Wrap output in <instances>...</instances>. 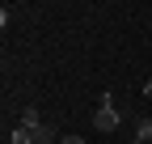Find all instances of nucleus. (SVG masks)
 I'll return each mask as SVG.
<instances>
[{"label": "nucleus", "mask_w": 152, "mask_h": 144, "mask_svg": "<svg viewBox=\"0 0 152 144\" xmlns=\"http://www.w3.org/2000/svg\"><path fill=\"white\" fill-rule=\"evenodd\" d=\"M93 127L110 136L114 127H118V110H114V106H97V115H93Z\"/></svg>", "instance_id": "1"}, {"label": "nucleus", "mask_w": 152, "mask_h": 144, "mask_svg": "<svg viewBox=\"0 0 152 144\" xmlns=\"http://www.w3.org/2000/svg\"><path fill=\"white\" fill-rule=\"evenodd\" d=\"M13 144H34V132H30V127H21V123H17V127H13Z\"/></svg>", "instance_id": "4"}, {"label": "nucleus", "mask_w": 152, "mask_h": 144, "mask_svg": "<svg viewBox=\"0 0 152 144\" xmlns=\"http://www.w3.org/2000/svg\"><path fill=\"white\" fill-rule=\"evenodd\" d=\"M144 98H152V81H144Z\"/></svg>", "instance_id": "6"}, {"label": "nucleus", "mask_w": 152, "mask_h": 144, "mask_svg": "<svg viewBox=\"0 0 152 144\" xmlns=\"http://www.w3.org/2000/svg\"><path fill=\"white\" fill-rule=\"evenodd\" d=\"M59 144H85V140H80V136H64Z\"/></svg>", "instance_id": "5"}, {"label": "nucleus", "mask_w": 152, "mask_h": 144, "mask_svg": "<svg viewBox=\"0 0 152 144\" xmlns=\"http://www.w3.org/2000/svg\"><path fill=\"white\" fill-rule=\"evenodd\" d=\"M21 127H30V132L38 136V127H42V115H38L34 106H26V110H21Z\"/></svg>", "instance_id": "2"}, {"label": "nucleus", "mask_w": 152, "mask_h": 144, "mask_svg": "<svg viewBox=\"0 0 152 144\" xmlns=\"http://www.w3.org/2000/svg\"><path fill=\"white\" fill-rule=\"evenodd\" d=\"M135 144H152V119H140V127H135Z\"/></svg>", "instance_id": "3"}]
</instances>
